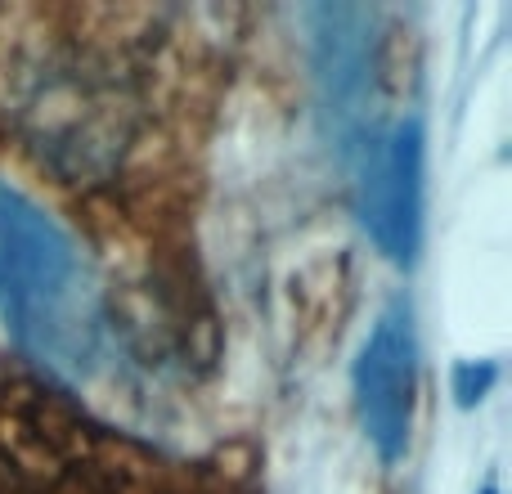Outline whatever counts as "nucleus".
<instances>
[{"mask_svg": "<svg viewBox=\"0 0 512 494\" xmlns=\"http://www.w3.org/2000/svg\"><path fill=\"white\" fill-rule=\"evenodd\" d=\"M0 319L41 369L95 378L108 346L104 292L77 239L0 180Z\"/></svg>", "mask_w": 512, "mask_h": 494, "instance_id": "nucleus-1", "label": "nucleus"}, {"mask_svg": "<svg viewBox=\"0 0 512 494\" xmlns=\"http://www.w3.org/2000/svg\"><path fill=\"white\" fill-rule=\"evenodd\" d=\"M414 400H418V342L409 310L391 306L373 324L369 342L355 360V409L369 445L382 463H400L414 436Z\"/></svg>", "mask_w": 512, "mask_h": 494, "instance_id": "nucleus-2", "label": "nucleus"}, {"mask_svg": "<svg viewBox=\"0 0 512 494\" xmlns=\"http://www.w3.org/2000/svg\"><path fill=\"white\" fill-rule=\"evenodd\" d=\"M360 221L391 261H414L423 225V131L391 122L360 149Z\"/></svg>", "mask_w": 512, "mask_h": 494, "instance_id": "nucleus-3", "label": "nucleus"}, {"mask_svg": "<svg viewBox=\"0 0 512 494\" xmlns=\"http://www.w3.org/2000/svg\"><path fill=\"white\" fill-rule=\"evenodd\" d=\"M315 68L328 104L342 117L360 113L373 86V14L364 9H315Z\"/></svg>", "mask_w": 512, "mask_h": 494, "instance_id": "nucleus-4", "label": "nucleus"}, {"mask_svg": "<svg viewBox=\"0 0 512 494\" xmlns=\"http://www.w3.org/2000/svg\"><path fill=\"white\" fill-rule=\"evenodd\" d=\"M499 369L490 360L481 364H459L454 369V396H459V405H477V400H486V391L495 387Z\"/></svg>", "mask_w": 512, "mask_h": 494, "instance_id": "nucleus-5", "label": "nucleus"}, {"mask_svg": "<svg viewBox=\"0 0 512 494\" xmlns=\"http://www.w3.org/2000/svg\"><path fill=\"white\" fill-rule=\"evenodd\" d=\"M481 494H499V490H495V486H486V490H481Z\"/></svg>", "mask_w": 512, "mask_h": 494, "instance_id": "nucleus-6", "label": "nucleus"}]
</instances>
